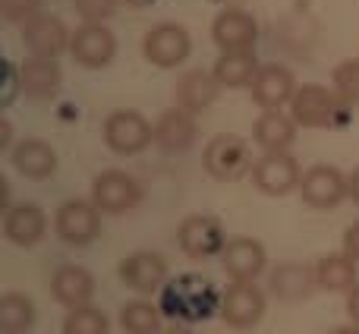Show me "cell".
<instances>
[{"instance_id": "40", "label": "cell", "mask_w": 359, "mask_h": 334, "mask_svg": "<svg viewBox=\"0 0 359 334\" xmlns=\"http://www.w3.org/2000/svg\"><path fill=\"white\" fill-rule=\"evenodd\" d=\"M161 334H192V328H189V325H180V322H174L170 328H164Z\"/></svg>"}, {"instance_id": "39", "label": "cell", "mask_w": 359, "mask_h": 334, "mask_svg": "<svg viewBox=\"0 0 359 334\" xmlns=\"http://www.w3.org/2000/svg\"><path fill=\"white\" fill-rule=\"evenodd\" d=\"M0 208H4V211L13 208V205H10V183H6V177H0Z\"/></svg>"}, {"instance_id": "9", "label": "cell", "mask_w": 359, "mask_h": 334, "mask_svg": "<svg viewBox=\"0 0 359 334\" xmlns=\"http://www.w3.org/2000/svg\"><path fill=\"white\" fill-rule=\"evenodd\" d=\"M221 316L236 331L255 328L265 316V293L255 287V281H233L221 297Z\"/></svg>"}, {"instance_id": "30", "label": "cell", "mask_w": 359, "mask_h": 334, "mask_svg": "<svg viewBox=\"0 0 359 334\" xmlns=\"http://www.w3.org/2000/svg\"><path fill=\"white\" fill-rule=\"evenodd\" d=\"M111 322L101 309L95 306H79V309H69L63 319V334H107Z\"/></svg>"}, {"instance_id": "14", "label": "cell", "mask_w": 359, "mask_h": 334, "mask_svg": "<svg viewBox=\"0 0 359 334\" xmlns=\"http://www.w3.org/2000/svg\"><path fill=\"white\" fill-rule=\"evenodd\" d=\"M297 95V82L293 73L280 63H262L259 76L252 79V101L262 111H280L284 105H290Z\"/></svg>"}, {"instance_id": "42", "label": "cell", "mask_w": 359, "mask_h": 334, "mask_svg": "<svg viewBox=\"0 0 359 334\" xmlns=\"http://www.w3.org/2000/svg\"><path fill=\"white\" fill-rule=\"evenodd\" d=\"M331 334H359V325H344V328H334Z\"/></svg>"}, {"instance_id": "15", "label": "cell", "mask_w": 359, "mask_h": 334, "mask_svg": "<svg viewBox=\"0 0 359 334\" xmlns=\"http://www.w3.org/2000/svg\"><path fill=\"white\" fill-rule=\"evenodd\" d=\"M69 38L73 35L67 32L63 19L50 13H38L22 25V41L35 57H60L63 51H69Z\"/></svg>"}, {"instance_id": "16", "label": "cell", "mask_w": 359, "mask_h": 334, "mask_svg": "<svg viewBox=\"0 0 359 334\" xmlns=\"http://www.w3.org/2000/svg\"><path fill=\"white\" fill-rule=\"evenodd\" d=\"M196 117H192V111H186V107H168V111L158 114V123H155V145L161 152H168V155H180V152L192 149V142H196Z\"/></svg>"}, {"instance_id": "29", "label": "cell", "mask_w": 359, "mask_h": 334, "mask_svg": "<svg viewBox=\"0 0 359 334\" xmlns=\"http://www.w3.org/2000/svg\"><path fill=\"white\" fill-rule=\"evenodd\" d=\"M161 306H151L145 300H133L120 309V325L126 334H161Z\"/></svg>"}, {"instance_id": "34", "label": "cell", "mask_w": 359, "mask_h": 334, "mask_svg": "<svg viewBox=\"0 0 359 334\" xmlns=\"http://www.w3.org/2000/svg\"><path fill=\"white\" fill-rule=\"evenodd\" d=\"M4 73H6V82H4V95H0V101H4V107H10L13 101H16V95L22 92V76H19V67L16 63L6 60L4 63Z\"/></svg>"}, {"instance_id": "1", "label": "cell", "mask_w": 359, "mask_h": 334, "mask_svg": "<svg viewBox=\"0 0 359 334\" xmlns=\"http://www.w3.org/2000/svg\"><path fill=\"white\" fill-rule=\"evenodd\" d=\"M217 290L202 274H180L168 281L161 290V312L180 325H196L215 316L217 309Z\"/></svg>"}, {"instance_id": "13", "label": "cell", "mask_w": 359, "mask_h": 334, "mask_svg": "<svg viewBox=\"0 0 359 334\" xmlns=\"http://www.w3.org/2000/svg\"><path fill=\"white\" fill-rule=\"evenodd\" d=\"M120 281L126 287H133L136 293H158L168 284V262L158 253H149V249H139V253L126 255L117 268Z\"/></svg>"}, {"instance_id": "26", "label": "cell", "mask_w": 359, "mask_h": 334, "mask_svg": "<svg viewBox=\"0 0 359 334\" xmlns=\"http://www.w3.org/2000/svg\"><path fill=\"white\" fill-rule=\"evenodd\" d=\"M262 63L255 60V51H227V54L217 57L215 69L211 73L217 76L224 88H240V86H252V79L259 76Z\"/></svg>"}, {"instance_id": "5", "label": "cell", "mask_w": 359, "mask_h": 334, "mask_svg": "<svg viewBox=\"0 0 359 334\" xmlns=\"http://www.w3.org/2000/svg\"><path fill=\"white\" fill-rule=\"evenodd\" d=\"M54 234L67 246H88L101 234V208L86 199H69L54 215Z\"/></svg>"}, {"instance_id": "23", "label": "cell", "mask_w": 359, "mask_h": 334, "mask_svg": "<svg viewBox=\"0 0 359 334\" xmlns=\"http://www.w3.org/2000/svg\"><path fill=\"white\" fill-rule=\"evenodd\" d=\"M10 161L25 180H48L57 173V152L44 139H22L13 145Z\"/></svg>"}, {"instance_id": "41", "label": "cell", "mask_w": 359, "mask_h": 334, "mask_svg": "<svg viewBox=\"0 0 359 334\" xmlns=\"http://www.w3.org/2000/svg\"><path fill=\"white\" fill-rule=\"evenodd\" d=\"M126 6H136V10H145V6H151V4H158V0H123Z\"/></svg>"}, {"instance_id": "27", "label": "cell", "mask_w": 359, "mask_h": 334, "mask_svg": "<svg viewBox=\"0 0 359 334\" xmlns=\"http://www.w3.org/2000/svg\"><path fill=\"white\" fill-rule=\"evenodd\" d=\"M316 278L322 290L341 293V290H353L356 287V262L350 259L347 253L344 255H325L318 259L316 265Z\"/></svg>"}, {"instance_id": "19", "label": "cell", "mask_w": 359, "mask_h": 334, "mask_svg": "<svg viewBox=\"0 0 359 334\" xmlns=\"http://www.w3.org/2000/svg\"><path fill=\"white\" fill-rule=\"evenodd\" d=\"M224 268L233 281H255L268 265L265 246L252 236H233L227 240V249H224Z\"/></svg>"}, {"instance_id": "35", "label": "cell", "mask_w": 359, "mask_h": 334, "mask_svg": "<svg viewBox=\"0 0 359 334\" xmlns=\"http://www.w3.org/2000/svg\"><path fill=\"white\" fill-rule=\"evenodd\" d=\"M344 253H347L353 262H359V221L350 224L347 234H344Z\"/></svg>"}, {"instance_id": "28", "label": "cell", "mask_w": 359, "mask_h": 334, "mask_svg": "<svg viewBox=\"0 0 359 334\" xmlns=\"http://www.w3.org/2000/svg\"><path fill=\"white\" fill-rule=\"evenodd\" d=\"M35 325V303L25 293H4L0 300V331L4 334H25Z\"/></svg>"}, {"instance_id": "25", "label": "cell", "mask_w": 359, "mask_h": 334, "mask_svg": "<svg viewBox=\"0 0 359 334\" xmlns=\"http://www.w3.org/2000/svg\"><path fill=\"white\" fill-rule=\"evenodd\" d=\"M252 136L265 152H287L297 139V120L287 117L284 111H262Z\"/></svg>"}, {"instance_id": "3", "label": "cell", "mask_w": 359, "mask_h": 334, "mask_svg": "<svg viewBox=\"0 0 359 334\" xmlns=\"http://www.w3.org/2000/svg\"><path fill=\"white\" fill-rule=\"evenodd\" d=\"M205 171L221 183H233V180L246 177L255 167L249 142L236 133H217L208 145H205Z\"/></svg>"}, {"instance_id": "33", "label": "cell", "mask_w": 359, "mask_h": 334, "mask_svg": "<svg viewBox=\"0 0 359 334\" xmlns=\"http://www.w3.org/2000/svg\"><path fill=\"white\" fill-rule=\"evenodd\" d=\"M120 4L123 0H73V6L79 10V16L86 22H104V19H111L117 13Z\"/></svg>"}, {"instance_id": "10", "label": "cell", "mask_w": 359, "mask_h": 334, "mask_svg": "<svg viewBox=\"0 0 359 334\" xmlns=\"http://www.w3.org/2000/svg\"><path fill=\"white\" fill-rule=\"evenodd\" d=\"M92 202L107 215H120L142 202V186L123 171H104L92 180Z\"/></svg>"}, {"instance_id": "24", "label": "cell", "mask_w": 359, "mask_h": 334, "mask_svg": "<svg viewBox=\"0 0 359 334\" xmlns=\"http://www.w3.org/2000/svg\"><path fill=\"white\" fill-rule=\"evenodd\" d=\"M221 82H217L215 73H205V69H189L177 79L174 86V101L186 111L198 114L205 111L208 105H215V98L221 95Z\"/></svg>"}, {"instance_id": "12", "label": "cell", "mask_w": 359, "mask_h": 334, "mask_svg": "<svg viewBox=\"0 0 359 334\" xmlns=\"http://www.w3.org/2000/svg\"><path fill=\"white\" fill-rule=\"evenodd\" d=\"M299 196L312 208H337L344 199H350L347 177L331 164H316L299 180Z\"/></svg>"}, {"instance_id": "17", "label": "cell", "mask_w": 359, "mask_h": 334, "mask_svg": "<svg viewBox=\"0 0 359 334\" xmlns=\"http://www.w3.org/2000/svg\"><path fill=\"white\" fill-rule=\"evenodd\" d=\"M211 38L221 48V54H227V51H255L259 25L243 10H224L211 25Z\"/></svg>"}, {"instance_id": "37", "label": "cell", "mask_w": 359, "mask_h": 334, "mask_svg": "<svg viewBox=\"0 0 359 334\" xmlns=\"http://www.w3.org/2000/svg\"><path fill=\"white\" fill-rule=\"evenodd\" d=\"M10 139H13V126L10 120H0V149H10Z\"/></svg>"}, {"instance_id": "18", "label": "cell", "mask_w": 359, "mask_h": 334, "mask_svg": "<svg viewBox=\"0 0 359 334\" xmlns=\"http://www.w3.org/2000/svg\"><path fill=\"white\" fill-rule=\"evenodd\" d=\"M48 234V215H44L38 205H13L10 211H4V236L13 246H35L44 240Z\"/></svg>"}, {"instance_id": "8", "label": "cell", "mask_w": 359, "mask_h": 334, "mask_svg": "<svg viewBox=\"0 0 359 334\" xmlns=\"http://www.w3.org/2000/svg\"><path fill=\"white\" fill-rule=\"evenodd\" d=\"M177 240L189 259H211V255H224V249H227L221 221L211 215H189L180 224Z\"/></svg>"}, {"instance_id": "31", "label": "cell", "mask_w": 359, "mask_h": 334, "mask_svg": "<svg viewBox=\"0 0 359 334\" xmlns=\"http://www.w3.org/2000/svg\"><path fill=\"white\" fill-rule=\"evenodd\" d=\"M334 88L344 101H350V105L359 101V57H353V60H341L334 67Z\"/></svg>"}, {"instance_id": "20", "label": "cell", "mask_w": 359, "mask_h": 334, "mask_svg": "<svg viewBox=\"0 0 359 334\" xmlns=\"http://www.w3.org/2000/svg\"><path fill=\"white\" fill-rule=\"evenodd\" d=\"M19 76H22V95L25 98H35V101L54 98L63 82L57 57H35V54L25 57L22 67H19Z\"/></svg>"}, {"instance_id": "6", "label": "cell", "mask_w": 359, "mask_h": 334, "mask_svg": "<svg viewBox=\"0 0 359 334\" xmlns=\"http://www.w3.org/2000/svg\"><path fill=\"white\" fill-rule=\"evenodd\" d=\"M192 51V38L183 25L177 22H161L155 25L151 32H145L142 38V54L151 67L158 69H170V67H180V63L189 57Z\"/></svg>"}, {"instance_id": "4", "label": "cell", "mask_w": 359, "mask_h": 334, "mask_svg": "<svg viewBox=\"0 0 359 334\" xmlns=\"http://www.w3.org/2000/svg\"><path fill=\"white\" fill-rule=\"evenodd\" d=\"M155 139V126L133 107H120V111L107 114L104 120V142L114 155H139L145 152Z\"/></svg>"}, {"instance_id": "21", "label": "cell", "mask_w": 359, "mask_h": 334, "mask_svg": "<svg viewBox=\"0 0 359 334\" xmlns=\"http://www.w3.org/2000/svg\"><path fill=\"white\" fill-rule=\"evenodd\" d=\"M50 290H54V300L67 309H79V306H88L95 297V278L88 268L82 265H60L54 272V281H50Z\"/></svg>"}, {"instance_id": "32", "label": "cell", "mask_w": 359, "mask_h": 334, "mask_svg": "<svg viewBox=\"0 0 359 334\" xmlns=\"http://www.w3.org/2000/svg\"><path fill=\"white\" fill-rule=\"evenodd\" d=\"M41 13V0H0V16L6 22H29Z\"/></svg>"}, {"instance_id": "36", "label": "cell", "mask_w": 359, "mask_h": 334, "mask_svg": "<svg viewBox=\"0 0 359 334\" xmlns=\"http://www.w3.org/2000/svg\"><path fill=\"white\" fill-rule=\"evenodd\" d=\"M347 316L353 319V325H359V284L347 290Z\"/></svg>"}, {"instance_id": "22", "label": "cell", "mask_w": 359, "mask_h": 334, "mask_svg": "<svg viewBox=\"0 0 359 334\" xmlns=\"http://www.w3.org/2000/svg\"><path fill=\"white\" fill-rule=\"evenodd\" d=\"M318 287L316 268L299 265V262H280L278 268L268 278V290L278 300H287V303H297V300L312 297V290Z\"/></svg>"}, {"instance_id": "7", "label": "cell", "mask_w": 359, "mask_h": 334, "mask_svg": "<svg viewBox=\"0 0 359 334\" xmlns=\"http://www.w3.org/2000/svg\"><path fill=\"white\" fill-rule=\"evenodd\" d=\"M69 54L79 67L101 69L117 57V38L104 22H82L69 38Z\"/></svg>"}, {"instance_id": "2", "label": "cell", "mask_w": 359, "mask_h": 334, "mask_svg": "<svg viewBox=\"0 0 359 334\" xmlns=\"http://www.w3.org/2000/svg\"><path fill=\"white\" fill-rule=\"evenodd\" d=\"M347 107L350 101H344L337 88L303 82L297 86V95L290 101V117L306 130H328V126H341L347 120Z\"/></svg>"}, {"instance_id": "11", "label": "cell", "mask_w": 359, "mask_h": 334, "mask_svg": "<svg viewBox=\"0 0 359 334\" xmlns=\"http://www.w3.org/2000/svg\"><path fill=\"white\" fill-rule=\"evenodd\" d=\"M252 180L265 196H287L290 189H299V161L290 152H265L252 167Z\"/></svg>"}, {"instance_id": "38", "label": "cell", "mask_w": 359, "mask_h": 334, "mask_svg": "<svg viewBox=\"0 0 359 334\" xmlns=\"http://www.w3.org/2000/svg\"><path fill=\"white\" fill-rule=\"evenodd\" d=\"M347 189H350V199L359 205V167L347 177Z\"/></svg>"}]
</instances>
